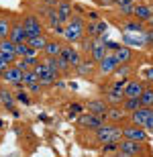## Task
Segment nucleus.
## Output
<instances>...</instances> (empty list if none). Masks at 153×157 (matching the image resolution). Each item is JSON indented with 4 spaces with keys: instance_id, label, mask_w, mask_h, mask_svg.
<instances>
[{
    "instance_id": "7",
    "label": "nucleus",
    "mask_w": 153,
    "mask_h": 157,
    "mask_svg": "<svg viewBox=\"0 0 153 157\" xmlns=\"http://www.w3.org/2000/svg\"><path fill=\"white\" fill-rule=\"evenodd\" d=\"M118 65H120V63H118L114 51H110V53H106V57L98 63V71H100V76H110V74L117 71Z\"/></svg>"
},
{
    "instance_id": "14",
    "label": "nucleus",
    "mask_w": 153,
    "mask_h": 157,
    "mask_svg": "<svg viewBox=\"0 0 153 157\" xmlns=\"http://www.w3.org/2000/svg\"><path fill=\"white\" fill-rule=\"evenodd\" d=\"M61 57H65L67 61H70V65L76 70L78 65L82 63V51H78L76 47L71 45H63V51H61Z\"/></svg>"
},
{
    "instance_id": "27",
    "label": "nucleus",
    "mask_w": 153,
    "mask_h": 157,
    "mask_svg": "<svg viewBox=\"0 0 153 157\" xmlns=\"http://www.w3.org/2000/svg\"><path fill=\"white\" fill-rule=\"evenodd\" d=\"M47 43H49V39H47L45 35H39V37H31V39H27V45H29L31 49H35V51H43Z\"/></svg>"
},
{
    "instance_id": "37",
    "label": "nucleus",
    "mask_w": 153,
    "mask_h": 157,
    "mask_svg": "<svg viewBox=\"0 0 153 157\" xmlns=\"http://www.w3.org/2000/svg\"><path fill=\"white\" fill-rule=\"evenodd\" d=\"M129 71H131V65H129V63H124V65H118L114 74H117L118 78H129Z\"/></svg>"
},
{
    "instance_id": "22",
    "label": "nucleus",
    "mask_w": 153,
    "mask_h": 157,
    "mask_svg": "<svg viewBox=\"0 0 153 157\" xmlns=\"http://www.w3.org/2000/svg\"><path fill=\"white\" fill-rule=\"evenodd\" d=\"M37 63H39V61H37V55H29V57H18L17 61H14V67H18L21 71H29V70H33Z\"/></svg>"
},
{
    "instance_id": "5",
    "label": "nucleus",
    "mask_w": 153,
    "mask_h": 157,
    "mask_svg": "<svg viewBox=\"0 0 153 157\" xmlns=\"http://www.w3.org/2000/svg\"><path fill=\"white\" fill-rule=\"evenodd\" d=\"M104 122L106 121L102 117L92 114V112H82V114L78 117V127H80V128H88V131H98Z\"/></svg>"
},
{
    "instance_id": "10",
    "label": "nucleus",
    "mask_w": 153,
    "mask_h": 157,
    "mask_svg": "<svg viewBox=\"0 0 153 157\" xmlns=\"http://www.w3.org/2000/svg\"><path fill=\"white\" fill-rule=\"evenodd\" d=\"M151 17H153V4H147V2H137V4H135V14H133V18H137L139 23L145 25Z\"/></svg>"
},
{
    "instance_id": "9",
    "label": "nucleus",
    "mask_w": 153,
    "mask_h": 157,
    "mask_svg": "<svg viewBox=\"0 0 153 157\" xmlns=\"http://www.w3.org/2000/svg\"><path fill=\"white\" fill-rule=\"evenodd\" d=\"M84 108H86V112L98 114V117H102V118L106 121V112H108V108H110V106L106 104L104 98H94V100H90V102L84 106Z\"/></svg>"
},
{
    "instance_id": "40",
    "label": "nucleus",
    "mask_w": 153,
    "mask_h": 157,
    "mask_svg": "<svg viewBox=\"0 0 153 157\" xmlns=\"http://www.w3.org/2000/svg\"><path fill=\"white\" fill-rule=\"evenodd\" d=\"M143 82H145V84H147V82H153V65L143 71Z\"/></svg>"
},
{
    "instance_id": "2",
    "label": "nucleus",
    "mask_w": 153,
    "mask_h": 157,
    "mask_svg": "<svg viewBox=\"0 0 153 157\" xmlns=\"http://www.w3.org/2000/svg\"><path fill=\"white\" fill-rule=\"evenodd\" d=\"M96 133V141L100 145H106V143H120L123 141V131L118 124H110V122H104Z\"/></svg>"
},
{
    "instance_id": "20",
    "label": "nucleus",
    "mask_w": 153,
    "mask_h": 157,
    "mask_svg": "<svg viewBox=\"0 0 153 157\" xmlns=\"http://www.w3.org/2000/svg\"><path fill=\"white\" fill-rule=\"evenodd\" d=\"M114 55H117V59H118V63H120V65H124V63L131 65V61H133V57H135L133 49L127 47V45H120L117 51H114Z\"/></svg>"
},
{
    "instance_id": "16",
    "label": "nucleus",
    "mask_w": 153,
    "mask_h": 157,
    "mask_svg": "<svg viewBox=\"0 0 153 157\" xmlns=\"http://www.w3.org/2000/svg\"><path fill=\"white\" fill-rule=\"evenodd\" d=\"M104 100L108 106H120L124 102V90H114V88H108L104 94Z\"/></svg>"
},
{
    "instance_id": "12",
    "label": "nucleus",
    "mask_w": 153,
    "mask_h": 157,
    "mask_svg": "<svg viewBox=\"0 0 153 157\" xmlns=\"http://www.w3.org/2000/svg\"><path fill=\"white\" fill-rule=\"evenodd\" d=\"M145 88H147V84L143 80H129V84L124 88V98H139Z\"/></svg>"
},
{
    "instance_id": "1",
    "label": "nucleus",
    "mask_w": 153,
    "mask_h": 157,
    "mask_svg": "<svg viewBox=\"0 0 153 157\" xmlns=\"http://www.w3.org/2000/svg\"><path fill=\"white\" fill-rule=\"evenodd\" d=\"M63 37L67 43H78L86 37V23H84L82 17H71L70 23L65 25L63 29Z\"/></svg>"
},
{
    "instance_id": "4",
    "label": "nucleus",
    "mask_w": 153,
    "mask_h": 157,
    "mask_svg": "<svg viewBox=\"0 0 153 157\" xmlns=\"http://www.w3.org/2000/svg\"><path fill=\"white\" fill-rule=\"evenodd\" d=\"M120 131H123V139H131V141H141V143H147L149 141V133L143 127H137L133 122H127V124H120Z\"/></svg>"
},
{
    "instance_id": "47",
    "label": "nucleus",
    "mask_w": 153,
    "mask_h": 157,
    "mask_svg": "<svg viewBox=\"0 0 153 157\" xmlns=\"http://www.w3.org/2000/svg\"><path fill=\"white\" fill-rule=\"evenodd\" d=\"M139 157H149V155H139Z\"/></svg>"
},
{
    "instance_id": "48",
    "label": "nucleus",
    "mask_w": 153,
    "mask_h": 157,
    "mask_svg": "<svg viewBox=\"0 0 153 157\" xmlns=\"http://www.w3.org/2000/svg\"><path fill=\"white\" fill-rule=\"evenodd\" d=\"M2 124H4V122H2V121H0V127H2Z\"/></svg>"
},
{
    "instance_id": "28",
    "label": "nucleus",
    "mask_w": 153,
    "mask_h": 157,
    "mask_svg": "<svg viewBox=\"0 0 153 157\" xmlns=\"http://www.w3.org/2000/svg\"><path fill=\"white\" fill-rule=\"evenodd\" d=\"M120 106H123V110L127 112V114H133L135 110L141 108V100L139 98H124V102Z\"/></svg>"
},
{
    "instance_id": "17",
    "label": "nucleus",
    "mask_w": 153,
    "mask_h": 157,
    "mask_svg": "<svg viewBox=\"0 0 153 157\" xmlns=\"http://www.w3.org/2000/svg\"><path fill=\"white\" fill-rule=\"evenodd\" d=\"M153 108H145V106H141L139 110H135L133 114H129V121L133 122V124H137V127H143L145 124V121L149 118V114H151Z\"/></svg>"
},
{
    "instance_id": "29",
    "label": "nucleus",
    "mask_w": 153,
    "mask_h": 157,
    "mask_svg": "<svg viewBox=\"0 0 153 157\" xmlns=\"http://www.w3.org/2000/svg\"><path fill=\"white\" fill-rule=\"evenodd\" d=\"M139 100H141V106H145V108H153V86L145 88L143 94L139 96Z\"/></svg>"
},
{
    "instance_id": "34",
    "label": "nucleus",
    "mask_w": 153,
    "mask_h": 157,
    "mask_svg": "<svg viewBox=\"0 0 153 157\" xmlns=\"http://www.w3.org/2000/svg\"><path fill=\"white\" fill-rule=\"evenodd\" d=\"M86 110L82 104H78V102H74V104H70L67 106V117L70 118H74V117H78V114H82V112Z\"/></svg>"
},
{
    "instance_id": "35",
    "label": "nucleus",
    "mask_w": 153,
    "mask_h": 157,
    "mask_svg": "<svg viewBox=\"0 0 153 157\" xmlns=\"http://www.w3.org/2000/svg\"><path fill=\"white\" fill-rule=\"evenodd\" d=\"M94 43L96 39H92V37H84L82 39V53H92V49H94Z\"/></svg>"
},
{
    "instance_id": "46",
    "label": "nucleus",
    "mask_w": 153,
    "mask_h": 157,
    "mask_svg": "<svg viewBox=\"0 0 153 157\" xmlns=\"http://www.w3.org/2000/svg\"><path fill=\"white\" fill-rule=\"evenodd\" d=\"M112 157H131V155H127V153H123V151H114Z\"/></svg>"
},
{
    "instance_id": "31",
    "label": "nucleus",
    "mask_w": 153,
    "mask_h": 157,
    "mask_svg": "<svg viewBox=\"0 0 153 157\" xmlns=\"http://www.w3.org/2000/svg\"><path fill=\"white\" fill-rule=\"evenodd\" d=\"M92 70H94V63H92V61H82V63L76 67V71L80 76H88V74H92Z\"/></svg>"
},
{
    "instance_id": "24",
    "label": "nucleus",
    "mask_w": 153,
    "mask_h": 157,
    "mask_svg": "<svg viewBox=\"0 0 153 157\" xmlns=\"http://www.w3.org/2000/svg\"><path fill=\"white\" fill-rule=\"evenodd\" d=\"M14 102H17L14 94L8 92L6 88H2V90H0V104L4 106V108H10V110L14 112ZM14 114H17V112H14Z\"/></svg>"
},
{
    "instance_id": "49",
    "label": "nucleus",
    "mask_w": 153,
    "mask_h": 157,
    "mask_svg": "<svg viewBox=\"0 0 153 157\" xmlns=\"http://www.w3.org/2000/svg\"><path fill=\"white\" fill-rule=\"evenodd\" d=\"M0 90H2V84H0Z\"/></svg>"
},
{
    "instance_id": "8",
    "label": "nucleus",
    "mask_w": 153,
    "mask_h": 157,
    "mask_svg": "<svg viewBox=\"0 0 153 157\" xmlns=\"http://www.w3.org/2000/svg\"><path fill=\"white\" fill-rule=\"evenodd\" d=\"M33 70H35L37 78H39V82H41L43 86H51V84H55V80H57V76L47 67V63H37Z\"/></svg>"
},
{
    "instance_id": "23",
    "label": "nucleus",
    "mask_w": 153,
    "mask_h": 157,
    "mask_svg": "<svg viewBox=\"0 0 153 157\" xmlns=\"http://www.w3.org/2000/svg\"><path fill=\"white\" fill-rule=\"evenodd\" d=\"M106 53H108V51H106V45H104V43H100V41H96L94 49H92V53H90V57H92V61L98 65L102 59L106 57Z\"/></svg>"
},
{
    "instance_id": "18",
    "label": "nucleus",
    "mask_w": 153,
    "mask_h": 157,
    "mask_svg": "<svg viewBox=\"0 0 153 157\" xmlns=\"http://www.w3.org/2000/svg\"><path fill=\"white\" fill-rule=\"evenodd\" d=\"M61 51H63V43L61 41H55V39H49V43L43 49V55L45 57H59Z\"/></svg>"
},
{
    "instance_id": "39",
    "label": "nucleus",
    "mask_w": 153,
    "mask_h": 157,
    "mask_svg": "<svg viewBox=\"0 0 153 157\" xmlns=\"http://www.w3.org/2000/svg\"><path fill=\"white\" fill-rule=\"evenodd\" d=\"M143 128L147 131L149 135H153V110H151V114H149V118L145 121V124H143Z\"/></svg>"
},
{
    "instance_id": "21",
    "label": "nucleus",
    "mask_w": 153,
    "mask_h": 157,
    "mask_svg": "<svg viewBox=\"0 0 153 157\" xmlns=\"http://www.w3.org/2000/svg\"><path fill=\"white\" fill-rule=\"evenodd\" d=\"M2 80H4L6 84L14 86V84H18V82H23V71L18 70V67H14V65H10V67H8V70L4 71Z\"/></svg>"
},
{
    "instance_id": "41",
    "label": "nucleus",
    "mask_w": 153,
    "mask_h": 157,
    "mask_svg": "<svg viewBox=\"0 0 153 157\" xmlns=\"http://www.w3.org/2000/svg\"><path fill=\"white\" fill-rule=\"evenodd\" d=\"M118 151V143H106L104 145V153H114Z\"/></svg>"
},
{
    "instance_id": "15",
    "label": "nucleus",
    "mask_w": 153,
    "mask_h": 157,
    "mask_svg": "<svg viewBox=\"0 0 153 157\" xmlns=\"http://www.w3.org/2000/svg\"><path fill=\"white\" fill-rule=\"evenodd\" d=\"M55 10H57V14H59V23L63 25V27L70 23V18L74 17V14H71V10H74V8H71V2H67V0H59L57 6H55Z\"/></svg>"
},
{
    "instance_id": "43",
    "label": "nucleus",
    "mask_w": 153,
    "mask_h": 157,
    "mask_svg": "<svg viewBox=\"0 0 153 157\" xmlns=\"http://www.w3.org/2000/svg\"><path fill=\"white\" fill-rule=\"evenodd\" d=\"M117 6H129V4H137V0H114Z\"/></svg>"
},
{
    "instance_id": "26",
    "label": "nucleus",
    "mask_w": 153,
    "mask_h": 157,
    "mask_svg": "<svg viewBox=\"0 0 153 157\" xmlns=\"http://www.w3.org/2000/svg\"><path fill=\"white\" fill-rule=\"evenodd\" d=\"M10 29H12L10 17L8 14H0V41L10 37Z\"/></svg>"
},
{
    "instance_id": "25",
    "label": "nucleus",
    "mask_w": 153,
    "mask_h": 157,
    "mask_svg": "<svg viewBox=\"0 0 153 157\" xmlns=\"http://www.w3.org/2000/svg\"><path fill=\"white\" fill-rule=\"evenodd\" d=\"M123 41H124V45H127V47H145V39H143V35H137V33H124Z\"/></svg>"
},
{
    "instance_id": "36",
    "label": "nucleus",
    "mask_w": 153,
    "mask_h": 157,
    "mask_svg": "<svg viewBox=\"0 0 153 157\" xmlns=\"http://www.w3.org/2000/svg\"><path fill=\"white\" fill-rule=\"evenodd\" d=\"M14 98H17V102H21V104H31V98H29V92L27 90H17V94H14Z\"/></svg>"
},
{
    "instance_id": "33",
    "label": "nucleus",
    "mask_w": 153,
    "mask_h": 157,
    "mask_svg": "<svg viewBox=\"0 0 153 157\" xmlns=\"http://www.w3.org/2000/svg\"><path fill=\"white\" fill-rule=\"evenodd\" d=\"M35 82H39V78H37L35 70L23 71V84H25V86H31V84H35Z\"/></svg>"
},
{
    "instance_id": "6",
    "label": "nucleus",
    "mask_w": 153,
    "mask_h": 157,
    "mask_svg": "<svg viewBox=\"0 0 153 157\" xmlns=\"http://www.w3.org/2000/svg\"><path fill=\"white\" fill-rule=\"evenodd\" d=\"M23 27H25V31H27L29 39L31 37L43 35V23L39 21V17H35V14H25L23 17Z\"/></svg>"
},
{
    "instance_id": "45",
    "label": "nucleus",
    "mask_w": 153,
    "mask_h": 157,
    "mask_svg": "<svg viewBox=\"0 0 153 157\" xmlns=\"http://www.w3.org/2000/svg\"><path fill=\"white\" fill-rule=\"evenodd\" d=\"M41 2H43L45 6H57V2H59V0H41Z\"/></svg>"
},
{
    "instance_id": "30",
    "label": "nucleus",
    "mask_w": 153,
    "mask_h": 157,
    "mask_svg": "<svg viewBox=\"0 0 153 157\" xmlns=\"http://www.w3.org/2000/svg\"><path fill=\"white\" fill-rule=\"evenodd\" d=\"M0 53H17V43H12L10 39L0 41Z\"/></svg>"
},
{
    "instance_id": "3",
    "label": "nucleus",
    "mask_w": 153,
    "mask_h": 157,
    "mask_svg": "<svg viewBox=\"0 0 153 157\" xmlns=\"http://www.w3.org/2000/svg\"><path fill=\"white\" fill-rule=\"evenodd\" d=\"M118 151L127 153L131 157H139V155H149V147H147V143H141V141L123 139L118 143Z\"/></svg>"
},
{
    "instance_id": "42",
    "label": "nucleus",
    "mask_w": 153,
    "mask_h": 157,
    "mask_svg": "<svg viewBox=\"0 0 153 157\" xmlns=\"http://www.w3.org/2000/svg\"><path fill=\"white\" fill-rule=\"evenodd\" d=\"M27 88H29V92H31V94H37V92H39V90L43 88V84H41V82H35V84H31V86H27Z\"/></svg>"
},
{
    "instance_id": "44",
    "label": "nucleus",
    "mask_w": 153,
    "mask_h": 157,
    "mask_svg": "<svg viewBox=\"0 0 153 157\" xmlns=\"http://www.w3.org/2000/svg\"><path fill=\"white\" fill-rule=\"evenodd\" d=\"M8 67H10V65H6L4 61H2V59H0V76H4V71L8 70Z\"/></svg>"
},
{
    "instance_id": "32",
    "label": "nucleus",
    "mask_w": 153,
    "mask_h": 157,
    "mask_svg": "<svg viewBox=\"0 0 153 157\" xmlns=\"http://www.w3.org/2000/svg\"><path fill=\"white\" fill-rule=\"evenodd\" d=\"M55 63H57V70H59V74H67V71L71 70L70 61H67L65 57H61V55H59V57H55Z\"/></svg>"
},
{
    "instance_id": "19",
    "label": "nucleus",
    "mask_w": 153,
    "mask_h": 157,
    "mask_svg": "<svg viewBox=\"0 0 153 157\" xmlns=\"http://www.w3.org/2000/svg\"><path fill=\"white\" fill-rule=\"evenodd\" d=\"M118 27H120L124 33H145V25L139 23L137 18H127V21H123Z\"/></svg>"
},
{
    "instance_id": "13",
    "label": "nucleus",
    "mask_w": 153,
    "mask_h": 157,
    "mask_svg": "<svg viewBox=\"0 0 153 157\" xmlns=\"http://www.w3.org/2000/svg\"><path fill=\"white\" fill-rule=\"evenodd\" d=\"M8 39L12 41V43H27V39H29V35H27V31H25L23 27V21H14L12 23V29H10V37Z\"/></svg>"
},
{
    "instance_id": "11",
    "label": "nucleus",
    "mask_w": 153,
    "mask_h": 157,
    "mask_svg": "<svg viewBox=\"0 0 153 157\" xmlns=\"http://www.w3.org/2000/svg\"><path fill=\"white\" fill-rule=\"evenodd\" d=\"M127 112L123 110V106H110L108 108V112H106V122H110V124H124V121H127Z\"/></svg>"
},
{
    "instance_id": "38",
    "label": "nucleus",
    "mask_w": 153,
    "mask_h": 157,
    "mask_svg": "<svg viewBox=\"0 0 153 157\" xmlns=\"http://www.w3.org/2000/svg\"><path fill=\"white\" fill-rule=\"evenodd\" d=\"M96 33H98V37L106 35V33H108V23H104V21H96Z\"/></svg>"
}]
</instances>
